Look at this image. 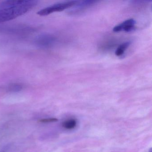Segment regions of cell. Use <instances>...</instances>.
<instances>
[{"instance_id": "3957f363", "label": "cell", "mask_w": 152, "mask_h": 152, "mask_svg": "<svg viewBox=\"0 0 152 152\" xmlns=\"http://www.w3.org/2000/svg\"><path fill=\"white\" fill-rule=\"evenodd\" d=\"M136 21L133 19H129L114 27L113 31L115 32L124 31L129 32L133 31L135 28Z\"/></svg>"}, {"instance_id": "52a82bcc", "label": "cell", "mask_w": 152, "mask_h": 152, "mask_svg": "<svg viewBox=\"0 0 152 152\" xmlns=\"http://www.w3.org/2000/svg\"><path fill=\"white\" fill-rule=\"evenodd\" d=\"M23 87L19 83H14L9 87V89L11 91H18L22 89Z\"/></svg>"}, {"instance_id": "6da1fadb", "label": "cell", "mask_w": 152, "mask_h": 152, "mask_svg": "<svg viewBox=\"0 0 152 152\" xmlns=\"http://www.w3.org/2000/svg\"><path fill=\"white\" fill-rule=\"evenodd\" d=\"M37 3L36 1L25 0L19 5L1 10L0 23L10 21L25 14L36 6Z\"/></svg>"}, {"instance_id": "ba28073f", "label": "cell", "mask_w": 152, "mask_h": 152, "mask_svg": "<svg viewBox=\"0 0 152 152\" xmlns=\"http://www.w3.org/2000/svg\"><path fill=\"white\" fill-rule=\"evenodd\" d=\"M58 121V120L56 118H51L41 119V120H40L39 122L41 123H50L56 122Z\"/></svg>"}, {"instance_id": "277c9868", "label": "cell", "mask_w": 152, "mask_h": 152, "mask_svg": "<svg viewBox=\"0 0 152 152\" xmlns=\"http://www.w3.org/2000/svg\"><path fill=\"white\" fill-rule=\"evenodd\" d=\"M55 41L54 37L48 34H43L39 36L36 42L37 45L41 47H48L50 46Z\"/></svg>"}, {"instance_id": "7a4b0ae2", "label": "cell", "mask_w": 152, "mask_h": 152, "mask_svg": "<svg viewBox=\"0 0 152 152\" xmlns=\"http://www.w3.org/2000/svg\"><path fill=\"white\" fill-rule=\"evenodd\" d=\"M77 1H69L58 3L52 6L47 7L39 10L37 14L41 16H45L50 15L54 12H61L65 10L75 6L78 3Z\"/></svg>"}, {"instance_id": "5b68a950", "label": "cell", "mask_w": 152, "mask_h": 152, "mask_svg": "<svg viewBox=\"0 0 152 152\" xmlns=\"http://www.w3.org/2000/svg\"><path fill=\"white\" fill-rule=\"evenodd\" d=\"M130 42H126L120 45L115 52V55L117 56H120L123 55L126 50L128 48L130 45Z\"/></svg>"}, {"instance_id": "8992f818", "label": "cell", "mask_w": 152, "mask_h": 152, "mask_svg": "<svg viewBox=\"0 0 152 152\" xmlns=\"http://www.w3.org/2000/svg\"><path fill=\"white\" fill-rule=\"evenodd\" d=\"M76 125V121L74 119H69L63 123V126L67 129H74Z\"/></svg>"}]
</instances>
